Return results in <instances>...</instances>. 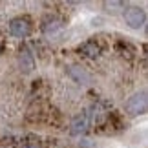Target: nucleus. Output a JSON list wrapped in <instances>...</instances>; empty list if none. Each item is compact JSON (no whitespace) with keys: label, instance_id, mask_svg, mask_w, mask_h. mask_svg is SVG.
<instances>
[{"label":"nucleus","instance_id":"nucleus-1","mask_svg":"<svg viewBox=\"0 0 148 148\" xmlns=\"http://www.w3.org/2000/svg\"><path fill=\"white\" fill-rule=\"evenodd\" d=\"M124 108H126V113H128L130 117H137V115H143V113H146V108H148L146 92L135 93L134 97H130Z\"/></svg>","mask_w":148,"mask_h":148},{"label":"nucleus","instance_id":"nucleus-2","mask_svg":"<svg viewBox=\"0 0 148 148\" xmlns=\"http://www.w3.org/2000/svg\"><path fill=\"white\" fill-rule=\"evenodd\" d=\"M124 20H126V24L130 27L139 29L146 22V13H145V9H141V8H128L124 11Z\"/></svg>","mask_w":148,"mask_h":148},{"label":"nucleus","instance_id":"nucleus-3","mask_svg":"<svg viewBox=\"0 0 148 148\" xmlns=\"http://www.w3.org/2000/svg\"><path fill=\"white\" fill-rule=\"evenodd\" d=\"M9 33L13 37L18 38H26L31 33V22L24 18V16H18V18H13L9 22Z\"/></svg>","mask_w":148,"mask_h":148},{"label":"nucleus","instance_id":"nucleus-4","mask_svg":"<svg viewBox=\"0 0 148 148\" xmlns=\"http://www.w3.org/2000/svg\"><path fill=\"white\" fill-rule=\"evenodd\" d=\"M88 130V115L86 113H81L71 121V134L73 135H81Z\"/></svg>","mask_w":148,"mask_h":148},{"label":"nucleus","instance_id":"nucleus-5","mask_svg":"<svg viewBox=\"0 0 148 148\" xmlns=\"http://www.w3.org/2000/svg\"><path fill=\"white\" fill-rule=\"evenodd\" d=\"M18 62H20V70H24L26 73L31 71L35 68V60H33V55L29 53V49H22L18 55Z\"/></svg>","mask_w":148,"mask_h":148},{"label":"nucleus","instance_id":"nucleus-6","mask_svg":"<svg viewBox=\"0 0 148 148\" xmlns=\"http://www.w3.org/2000/svg\"><path fill=\"white\" fill-rule=\"evenodd\" d=\"M79 51L81 53H84L86 57H92V59H95L99 53H101V48H99V44L95 42V40H88V42H84L81 48H79Z\"/></svg>","mask_w":148,"mask_h":148},{"label":"nucleus","instance_id":"nucleus-7","mask_svg":"<svg viewBox=\"0 0 148 148\" xmlns=\"http://www.w3.org/2000/svg\"><path fill=\"white\" fill-rule=\"evenodd\" d=\"M60 22L59 20H51V22H48L46 26H44V33H46V35H53L55 31H59L60 29Z\"/></svg>","mask_w":148,"mask_h":148},{"label":"nucleus","instance_id":"nucleus-8","mask_svg":"<svg viewBox=\"0 0 148 148\" xmlns=\"http://www.w3.org/2000/svg\"><path fill=\"white\" fill-rule=\"evenodd\" d=\"M24 148H38L37 145H27V146H24Z\"/></svg>","mask_w":148,"mask_h":148}]
</instances>
